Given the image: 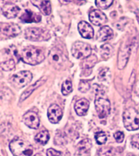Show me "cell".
Returning a JSON list of instances; mask_svg holds the SVG:
<instances>
[{"mask_svg":"<svg viewBox=\"0 0 139 156\" xmlns=\"http://www.w3.org/2000/svg\"><path fill=\"white\" fill-rule=\"evenodd\" d=\"M21 58L25 63L35 66L41 63L44 60V52L41 48L30 45L23 49Z\"/></svg>","mask_w":139,"mask_h":156,"instance_id":"6da1fadb","label":"cell"},{"mask_svg":"<svg viewBox=\"0 0 139 156\" xmlns=\"http://www.w3.org/2000/svg\"><path fill=\"white\" fill-rule=\"evenodd\" d=\"M9 148L14 156H32L34 153V148L29 143L19 139L12 140Z\"/></svg>","mask_w":139,"mask_h":156,"instance_id":"7a4b0ae2","label":"cell"},{"mask_svg":"<svg viewBox=\"0 0 139 156\" xmlns=\"http://www.w3.org/2000/svg\"><path fill=\"white\" fill-rule=\"evenodd\" d=\"M48 58L51 66L57 70L64 69L68 65V57L59 48H53L49 52Z\"/></svg>","mask_w":139,"mask_h":156,"instance_id":"3957f363","label":"cell"},{"mask_svg":"<svg viewBox=\"0 0 139 156\" xmlns=\"http://www.w3.org/2000/svg\"><path fill=\"white\" fill-rule=\"evenodd\" d=\"M123 123L125 128L130 131L139 129V114L134 108L126 109L123 113Z\"/></svg>","mask_w":139,"mask_h":156,"instance_id":"277c9868","label":"cell"},{"mask_svg":"<svg viewBox=\"0 0 139 156\" xmlns=\"http://www.w3.org/2000/svg\"><path fill=\"white\" fill-rule=\"evenodd\" d=\"M25 38L31 41H44L50 38L49 32L43 28H28L25 30Z\"/></svg>","mask_w":139,"mask_h":156,"instance_id":"5b68a950","label":"cell"},{"mask_svg":"<svg viewBox=\"0 0 139 156\" xmlns=\"http://www.w3.org/2000/svg\"><path fill=\"white\" fill-rule=\"evenodd\" d=\"M32 77V74L30 71H21L13 75L10 79V82L14 87L21 88L31 81Z\"/></svg>","mask_w":139,"mask_h":156,"instance_id":"8992f818","label":"cell"},{"mask_svg":"<svg viewBox=\"0 0 139 156\" xmlns=\"http://www.w3.org/2000/svg\"><path fill=\"white\" fill-rule=\"evenodd\" d=\"M92 49L90 45L83 42L78 41L73 44L71 48V53L77 59L85 58L90 56Z\"/></svg>","mask_w":139,"mask_h":156,"instance_id":"52a82bcc","label":"cell"},{"mask_svg":"<svg viewBox=\"0 0 139 156\" xmlns=\"http://www.w3.org/2000/svg\"><path fill=\"white\" fill-rule=\"evenodd\" d=\"M95 107L98 116L100 119H104L110 114L111 109L110 102L107 99L103 97L97 98L95 101Z\"/></svg>","mask_w":139,"mask_h":156,"instance_id":"ba28073f","label":"cell"},{"mask_svg":"<svg viewBox=\"0 0 139 156\" xmlns=\"http://www.w3.org/2000/svg\"><path fill=\"white\" fill-rule=\"evenodd\" d=\"M131 53V48L128 44H124L120 48L118 56L117 66L119 69H123L128 61Z\"/></svg>","mask_w":139,"mask_h":156,"instance_id":"9c48e42d","label":"cell"},{"mask_svg":"<svg viewBox=\"0 0 139 156\" xmlns=\"http://www.w3.org/2000/svg\"><path fill=\"white\" fill-rule=\"evenodd\" d=\"M21 32V28L16 24L12 23H1V33L7 37H15Z\"/></svg>","mask_w":139,"mask_h":156,"instance_id":"30bf717a","label":"cell"},{"mask_svg":"<svg viewBox=\"0 0 139 156\" xmlns=\"http://www.w3.org/2000/svg\"><path fill=\"white\" fill-rule=\"evenodd\" d=\"M23 122L26 126L31 129H37L40 126V120L37 114L34 112H28L23 116Z\"/></svg>","mask_w":139,"mask_h":156,"instance_id":"8fae6325","label":"cell"},{"mask_svg":"<svg viewBox=\"0 0 139 156\" xmlns=\"http://www.w3.org/2000/svg\"><path fill=\"white\" fill-rule=\"evenodd\" d=\"M63 113L57 105H52L48 108V116L52 123H57L62 119Z\"/></svg>","mask_w":139,"mask_h":156,"instance_id":"7c38bea8","label":"cell"},{"mask_svg":"<svg viewBox=\"0 0 139 156\" xmlns=\"http://www.w3.org/2000/svg\"><path fill=\"white\" fill-rule=\"evenodd\" d=\"M90 21L96 26H101L107 22V17L99 10H94L89 14Z\"/></svg>","mask_w":139,"mask_h":156,"instance_id":"4fadbf2b","label":"cell"},{"mask_svg":"<svg viewBox=\"0 0 139 156\" xmlns=\"http://www.w3.org/2000/svg\"><path fill=\"white\" fill-rule=\"evenodd\" d=\"M3 14L8 19L15 18L20 11L18 6L12 3H7L3 5L2 9Z\"/></svg>","mask_w":139,"mask_h":156,"instance_id":"5bb4252c","label":"cell"},{"mask_svg":"<svg viewBox=\"0 0 139 156\" xmlns=\"http://www.w3.org/2000/svg\"><path fill=\"white\" fill-rule=\"evenodd\" d=\"M78 31L82 37L85 38H92L94 37V30L87 22L81 21L78 26Z\"/></svg>","mask_w":139,"mask_h":156,"instance_id":"9a60e30c","label":"cell"},{"mask_svg":"<svg viewBox=\"0 0 139 156\" xmlns=\"http://www.w3.org/2000/svg\"><path fill=\"white\" fill-rule=\"evenodd\" d=\"M20 19L25 23H38L41 21V16L30 10H26L24 14L20 17Z\"/></svg>","mask_w":139,"mask_h":156,"instance_id":"2e32d148","label":"cell"},{"mask_svg":"<svg viewBox=\"0 0 139 156\" xmlns=\"http://www.w3.org/2000/svg\"><path fill=\"white\" fill-rule=\"evenodd\" d=\"M114 37V31L108 26L102 27L98 31L97 40L99 42H104L110 40Z\"/></svg>","mask_w":139,"mask_h":156,"instance_id":"e0dca14e","label":"cell"},{"mask_svg":"<svg viewBox=\"0 0 139 156\" xmlns=\"http://www.w3.org/2000/svg\"><path fill=\"white\" fill-rule=\"evenodd\" d=\"M89 105L90 102L87 99L82 98L78 100L75 105V109L77 115L79 116L85 115L88 111Z\"/></svg>","mask_w":139,"mask_h":156,"instance_id":"ac0fdd59","label":"cell"},{"mask_svg":"<svg viewBox=\"0 0 139 156\" xmlns=\"http://www.w3.org/2000/svg\"><path fill=\"white\" fill-rule=\"evenodd\" d=\"M31 3L37 7L41 12V13L45 16L49 15L51 12V2L49 1H30Z\"/></svg>","mask_w":139,"mask_h":156,"instance_id":"d6986e66","label":"cell"},{"mask_svg":"<svg viewBox=\"0 0 139 156\" xmlns=\"http://www.w3.org/2000/svg\"><path fill=\"white\" fill-rule=\"evenodd\" d=\"M46 81V78L44 77L41 78L40 80L37 81L35 84H32V85L30 86L28 88L26 89L24 92L22 94V95L21 96V98H20V102H22V101H24L26 98H28V97L33 93V92H34L35 89H37L40 86H41L42 84H43L45 83Z\"/></svg>","mask_w":139,"mask_h":156,"instance_id":"ffe728a7","label":"cell"},{"mask_svg":"<svg viewBox=\"0 0 139 156\" xmlns=\"http://www.w3.org/2000/svg\"><path fill=\"white\" fill-rule=\"evenodd\" d=\"M49 139V134L48 131L43 130V131L38 133L35 137V140L40 145H44L47 144Z\"/></svg>","mask_w":139,"mask_h":156,"instance_id":"44dd1931","label":"cell"},{"mask_svg":"<svg viewBox=\"0 0 139 156\" xmlns=\"http://www.w3.org/2000/svg\"><path fill=\"white\" fill-rule=\"evenodd\" d=\"M114 53V48L111 45L108 44H106L103 45L100 48V53L105 59H108Z\"/></svg>","mask_w":139,"mask_h":156,"instance_id":"7402d4cb","label":"cell"},{"mask_svg":"<svg viewBox=\"0 0 139 156\" xmlns=\"http://www.w3.org/2000/svg\"><path fill=\"white\" fill-rule=\"evenodd\" d=\"M97 61V58L95 55H90L89 57L85 58L82 62L83 67L85 69H90L94 66Z\"/></svg>","mask_w":139,"mask_h":156,"instance_id":"603a6c76","label":"cell"},{"mask_svg":"<svg viewBox=\"0 0 139 156\" xmlns=\"http://www.w3.org/2000/svg\"><path fill=\"white\" fill-rule=\"evenodd\" d=\"M15 62L14 60L10 58L5 61L2 62L1 63V67L3 70L5 71H9L14 69L15 67Z\"/></svg>","mask_w":139,"mask_h":156,"instance_id":"cb8c5ba5","label":"cell"},{"mask_svg":"<svg viewBox=\"0 0 139 156\" xmlns=\"http://www.w3.org/2000/svg\"><path fill=\"white\" fill-rule=\"evenodd\" d=\"M92 144L90 140L89 139H86L83 140L81 143H79V144L78 145L79 147V151L81 153L83 152L84 153L87 152L90 150V148H91Z\"/></svg>","mask_w":139,"mask_h":156,"instance_id":"d4e9b609","label":"cell"},{"mask_svg":"<svg viewBox=\"0 0 139 156\" xmlns=\"http://www.w3.org/2000/svg\"><path fill=\"white\" fill-rule=\"evenodd\" d=\"M72 91V82L70 80L65 81L62 85V93L64 95H68Z\"/></svg>","mask_w":139,"mask_h":156,"instance_id":"484cf974","label":"cell"},{"mask_svg":"<svg viewBox=\"0 0 139 156\" xmlns=\"http://www.w3.org/2000/svg\"><path fill=\"white\" fill-rule=\"evenodd\" d=\"M95 139L99 145L104 144L107 141V136L103 131L97 132L95 135Z\"/></svg>","mask_w":139,"mask_h":156,"instance_id":"4316f807","label":"cell"},{"mask_svg":"<svg viewBox=\"0 0 139 156\" xmlns=\"http://www.w3.org/2000/svg\"><path fill=\"white\" fill-rule=\"evenodd\" d=\"M110 77L109 69L105 68L103 69L98 75V80L100 81H107Z\"/></svg>","mask_w":139,"mask_h":156,"instance_id":"83f0119b","label":"cell"},{"mask_svg":"<svg viewBox=\"0 0 139 156\" xmlns=\"http://www.w3.org/2000/svg\"><path fill=\"white\" fill-rule=\"evenodd\" d=\"M96 6L101 9H107L112 5L113 3V0H106V1H101V0H96L95 2Z\"/></svg>","mask_w":139,"mask_h":156,"instance_id":"f1b7e54d","label":"cell"},{"mask_svg":"<svg viewBox=\"0 0 139 156\" xmlns=\"http://www.w3.org/2000/svg\"><path fill=\"white\" fill-rule=\"evenodd\" d=\"M90 84L87 81L81 80L80 82H79L78 89L81 92L85 93V92H87V91L90 89Z\"/></svg>","mask_w":139,"mask_h":156,"instance_id":"f546056e","label":"cell"},{"mask_svg":"<svg viewBox=\"0 0 139 156\" xmlns=\"http://www.w3.org/2000/svg\"><path fill=\"white\" fill-rule=\"evenodd\" d=\"M114 138L115 139V140L117 143L123 142V140H124V133L123 132H121V131L116 132L114 134Z\"/></svg>","mask_w":139,"mask_h":156,"instance_id":"4dcf8cb0","label":"cell"},{"mask_svg":"<svg viewBox=\"0 0 139 156\" xmlns=\"http://www.w3.org/2000/svg\"><path fill=\"white\" fill-rule=\"evenodd\" d=\"M131 143L135 147L139 149V134H137L132 137Z\"/></svg>","mask_w":139,"mask_h":156,"instance_id":"1f68e13d","label":"cell"},{"mask_svg":"<svg viewBox=\"0 0 139 156\" xmlns=\"http://www.w3.org/2000/svg\"><path fill=\"white\" fill-rule=\"evenodd\" d=\"M62 153L59 151H57L53 148H49L47 151L48 156H60Z\"/></svg>","mask_w":139,"mask_h":156,"instance_id":"d6a6232c","label":"cell"},{"mask_svg":"<svg viewBox=\"0 0 139 156\" xmlns=\"http://www.w3.org/2000/svg\"><path fill=\"white\" fill-rule=\"evenodd\" d=\"M135 92L137 94V95L139 96V80L137 81L136 85H135Z\"/></svg>","mask_w":139,"mask_h":156,"instance_id":"836d02e7","label":"cell"},{"mask_svg":"<svg viewBox=\"0 0 139 156\" xmlns=\"http://www.w3.org/2000/svg\"><path fill=\"white\" fill-rule=\"evenodd\" d=\"M34 156H42V155H41V154H35V155H34Z\"/></svg>","mask_w":139,"mask_h":156,"instance_id":"e575fe53","label":"cell"}]
</instances>
